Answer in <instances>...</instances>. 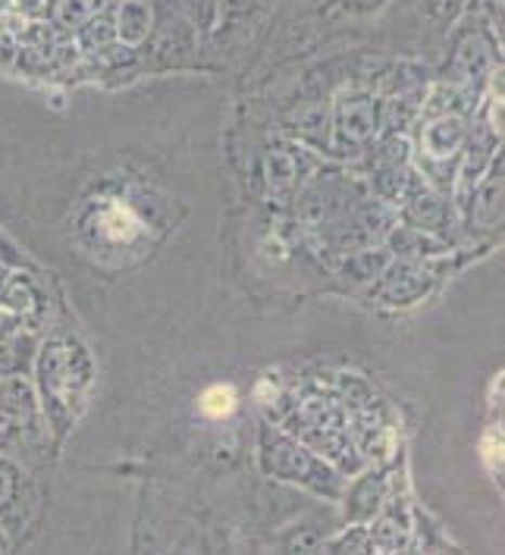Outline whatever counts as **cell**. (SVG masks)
<instances>
[{"label":"cell","mask_w":505,"mask_h":555,"mask_svg":"<svg viewBox=\"0 0 505 555\" xmlns=\"http://www.w3.org/2000/svg\"><path fill=\"white\" fill-rule=\"evenodd\" d=\"M236 405V396H233V389H210L208 396H205V402H202V409L205 414H213V417H220V414H230Z\"/></svg>","instance_id":"obj_1"}]
</instances>
